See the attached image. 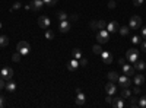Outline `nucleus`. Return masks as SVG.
<instances>
[{"label":"nucleus","mask_w":146,"mask_h":108,"mask_svg":"<svg viewBox=\"0 0 146 108\" xmlns=\"http://www.w3.org/2000/svg\"><path fill=\"white\" fill-rule=\"evenodd\" d=\"M96 41H98L100 44H105V42H108V41H110V32H108L105 28L100 29L98 34H96Z\"/></svg>","instance_id":"1"},{"label":"nucleus","mask_w":146,"mask_h":108,"mask_svg":"<svg viewBox=\"0 0 146 108\" xmlns=\"http://www.w3.org/2000/svg\"><path fill=\"white\" fill-rule=\"evenodd\" d=\"M16 51H19L22 56H27V54L31 51V45H29V42H27V41H19L18 45H16Z\"/></svg>","instance_id":"2"},{"label":"nucleus","mask_w":146,"mask_h":108,"mask_svg":"<svg viewBox=\"0 0 146 108\" xmlns=\"http://www.w3.org/2000/svg\"><path fill=\"white\" fill-rule=\"evenodd\" d=\"M13 69L12 67H3L2 70H0V78H2L3 80H6V82H9V80H12V78H13Z\"/></svg>","instance_id":"3"},{"label":"nucleus","mask_w":146,"mask_h":108,"mask_svg":"<svg viewBox=\"0 0 146 108\" xmlns=\"http://www.w3.org/2000/svg\"><path fill=\"white\" fill-rule=\"evenodd\" d=\"M126 60L129 63H135L139 60V51L136 48H130L129 51H126Z\"/></svg>","instance_id":"4"},{"label":"nucleus","mask_w":146,"mask_h":108,"mask_svg":"<svg viewBox=\"0 0 146 108\" xmlns=\"http://www.w3.org/2000/svg\"><path fill=\"white\" fill-rule=\"evenodd\" d=\"M129 27L131 29H137V28H142V18L137 16V15H133L130 18V22H129Z\"/></svg>","instance_id":"5"},{"label":"nucleus","mask_w":146,"mask_h":108,"mask_svg":"<svg viewBox=\"0 0 146 108\" xmlns=\"http://www.w3.org/2000/svg\"><path fill=\"white\" fill-rule=\"evenodd\" d=\"M117 82L120 83V86H121V88H129V86L131 85V79H130V76H127V75L118 76Z\"/></svg>","instance_id":"6"},{"label":"nucleus","mask_w":146,"mask_h":108,"mask_svg":"<svg viewBox=\"0 0 146 108\" xmlns=\"http://www.w3.org/2000/svg\"><path fill=\"white\" fill-rule=\"evenodd\" d=\"M50 23H51L50 18H48V16H45V15L38 18V25H40V28H42V29H47L48 27H50Z\"/></svg>","instance_id":"7"},{"label":"nucleus","mask_w":146,"mask_h":108,"mask_svg":"<svg viewBox=\"0 0 146 108\" xmlns=\"http://www.w3.org/2000/svg\"><path fill=\"white\" fill-rule=\"evenodd\" d=\"M105 29H107L110 34H114V32H118V29H120V25H118V22H115V21H111V22H108V25L105 27Z\"/></svg>","instance_id":"8"},{"label":"nucleus","mask_w":146,"mask_h":108,"mask_svg":"<svg viewBox=\"0 0 146 108\" xmlns=\"http://www.w3.org/2000/svg\"><path fill=\"white\" fill-rule=\"evenodd\" d=\"M121 67H123V73H124V75H127V76H135V75H136V69L131 67L130 64L124 63Z\"/></svg>","instance_id":"9"},{"label":"nucleus","mask_w":146,"mask_h":108,"mask_svg":"<svg viewBox=\"0 0 146 108\" xmlns=\"http://www.w3.org/2000/svg\"><path fill=\"white\" fill-rule=\"evenodd\" d=\"M101 60H102V63H105V64H111L113 63V54L110 51H102L101 53Z\"/></svg>","instance_id":"10"},{"label":"nucleus","mask_w":146,"mask_h":108,"mask_svg":"<svg viewBox=\"0 0 146 108\" xmlns=\"http://www.w3.org/2000/svg\"><path fill=\"white\" fill-rule=\"evenodd\" d=\"M107 27V23L104 22V21H92L91 22V28L94 29V31H96V29H102V28H105Z\"/></svg>","instance_id":"11"},{"label":"nucleus","mask_w":146,"mask_h":108,"mask_svg":"<svg viewBox=\"0 0 146 108\" xmlns=\"http://www.w3.org/2000/svg\"><path fill=\"white\" fill-rule=\"evenodd\" d=\"M58 29H60V32H69V29H70V21H60V23H58Z\"/></svg>","instance_id":"12"},{"label":"nucleus","mask_w":146,"mask_h":108,"mask_svg":"<svg viewBox=\"0 0 146 108\" xmlns=\"http://www.w3.org/2000/svg\"><path fill=\"white\" fill-rule=\"evenodd\" d=\"M105 92H107V95H113L117 92V86L114 85V82H108L107 83V86H105Z\"/></svg>","instance_id":"13"},{"label":"nucleus","mask_w":146,"mask_h":108,"mask_svg":"<svg viewBox=\"0 0 146 108\" xmlns=\"http://www.w3.org/2000/svg\"><path fill=\"white\" fill-rule=\"evenodd\" d=\"M78 67H79V60H76V58H72L70 62L67 63V69H69L70 72L78 70Z\"/></svg>","instance_id":"14"},{"label":"nucleus","mask_w":146,"mask_h":108,"mask_svg":"<svg viewBox=\"0 0 146 108\" xmlns=\"http://www.w3.org/2000/svg\"><path fill=\"white\" fill-rule=\"evenodd\" d=\"M111 105L115 107V108H123L124 107V101H123V98H121V97H117V98H113Z\"/></svg>","instance_id":"15"},{"label":"nucleus","mask_w":146,"mask_h":108,"mask_svg":"<svg viewBox=\"0 0 146 108\" xmlns=\"http://www.w3.org/2000/svg\"><path fill=\"white\" fill-rule=\"evenodd\" d=\"M42 6H44V0H32V2H31L32 10H40Z\"/></svg>","instance_id":"16"},{"label":"nucleus","mask_w":146,"mask_h":108,"mask_svg":"<svg viewBox=\"0 0 146 108\" xmlns=\"http://www.w3.org/2000/svg\"><path fill=\"white\" fill-rule=\"evenodd\" d=\"M133 82H135L136 86H142L143 82H145V76H143V75H135V78H133Z\"/></svg>","instance_id":"17"},{"label":"nucleus","mask_w":146,"mask_h":108,"mask_svg":"<svg viewBox=\"0 0 146 108\" xmlns=\"http://www.w3.org/2000/svg\"><path fill=\"white\" fill-rule=\"evenodd\" d=\"M85 101H86L85 93H83V92H78V93H76V104H78V105H83Z\"/></svg>","instance_id":"18"},{"label":"nucleus","mask_w":146,"mask_h":108,"mask_svg":"<svg viewBox=\"0 0 146 108\" xmlns=\"http://www.w3.org/2000/svg\"><path fill=\"white\" fill-rule=\"evenodd\" d=\"M6 91L7 92H15V89H16V83L15 82H12V80H9L7 83H6Z\"/></svg>","instance_id":"19"},{"label":"nucleus","mask_w":146,"mask_h":108,"mask_svg":"<svg viewBox=\"0 0 146 108\" xmlns=\"http://www.w3.org/2000/svg\"><path fill=\"white\" fill-rule=\"evenodd\" d=\"M120 97L123 98V99H129L131 97V92L129 91V88H123V91H121V93H120Z\"/></svg>","instance_id":"20"},{"label":"nucleus","mask_w":146,"mask_h":108,"mask_svg":"<svg viewBox=\"0 0 146 108\" xmlns=\"http://www.w3.org/2000/svg\"><path fill=\"white\" fill-rule=\"evenodd\" d=\"M135 69L136 70H143V69H146V63L142 62V60H137V62H135Z\"/></svg>","instance_id":"21"},{"label":"nucleus","mask_w":146,"mask_h":108,"mask_svg":"<svg viewBox=\"0 0 146 108\" xmlns=\"http://www.w3.org/2000/svg\"><path fill=\"white\" fill-rule=\"evenodd\" d=\"M129 31H130V27H120V29H118V32H120L121 37H127Z\"/></svg>","instance_id":"22"},{"label":"nucleus","mask_w":146,"mask_h":108,"mask_svg":"<svg viewBox=\"0 0 146 108\" xmlns=\"http://www.w3.org/2000/svg\"><path fill=\"white\" fill-rule=\"evenodd\" d=\"M107 78H108L110 82H117V79H118V73H115V72H110V73L107 75Z\"/></svg>","instance_id":"23"},{"label":"nucleus","mask_w":146,"mask_h":108,"mask_svg":"<svg viewBox=\"0 0 146 108\" xmlns=\"http://www.w3.org/2000/svg\"><path fill=\"white\" fill-rule=\"evenodd\" d=\"M72 57H73V58H76V60L82 58V51H80L79 48H73V51H72Z\"/></svg>","instance_id":"24"},{"label":"nucleus","mask_w":146,"mask_h":108,"mask_svg":"<svg viewBox=\"0 0 146 108\" xmlns=\"http://www.w3.org/2000/svg\"><path fill=\"white\" fill-rule=\"evenodd\" d=\"M129 107H130V108H136V107H139L137 99H136V98H133V97H130V98H129Z\"/></svg>","instance_id":"25"},{"label":"nucleus","mask_w":146,"mask_h":108,"mask_svg":"<svg viewBox=\"0 0 146 108\" xmlns=\"http://www.w3.org/2000/svg\"><path fill=\"white\" fill-rule=\"evenodd\" d=\"M9 44V38L6 35H0V47H6Z\"/></svg>","instance_id":"26"},{"label":"nucleus","mask_w":146,"mask_h":108,"mask_svg":"<svg viewBox=\"0 0 146 108\" xmlns=\"http://www.w3.org/2000/svg\"><path fill=\"white\" fill-rule=\"evenodd\" d=\"M21 58H22V54H21L19 51H15V53H13V56H12V60H13L15 63L21 62Z\"/></svg>","instance_id":"27"},{"label":"nucleus","mask_w":146,"mask_h":108,"mask_svg":"<svg viewBox=\"0 0 146 108\" xmlns=\"http://www.w3.org/2000/svg\"><path fill=\"white\" fill-rule=\"evenodd\" d=\"M92 51H94L95 54H101V53H102V48H101V45H100V44H95V45L92 47Z\"/></svg>","instance_id":"28"},{"label":"nucleus","mask_w":146,"mask_h":108,"mask_svg":"<svg viewBox=\"0 0 146 108\" xmlns=\"http://www.w3.org/2000/svg\"><path fill=\"white\" fill-rule=\"evenodd\" d=\"M57 18H58V21H66L69 16H67L66 12H58V13H57Z\"/></svg>","instance_id":"29"},{"label":"nucleus","mask_w":146,"mask_h":108,"mask_svg":"<svg viewBox=\"0 0 146 108\" xmlns=\"http://www.w3.org/2000/svg\"><path fill=\"white\" fill-rule=\"evenodd\" d=\"M140 38H142L140 35H133L130 41H131L133 44H140V42H142V40H140Z\"/></svg>","instance_id":"30"},{"label":"nucleus","mask_w":146,"mask_h":108,"mask_svg":"<svg viewBox=\"0 0 146 108\" xmlns=\"http://www.w3.org/2000/svg\"><path fill=\"white\" fill-rule=\"evenodd\" d=\"M45 38L47 40H53L54 38V32L50 31V29H45Z\"/></svg>","instance_id":"31"},{"label":"nucleus","mask_w":146,"mask_h":108,"mask_svg":"<svg viewBox=\"0 0 146 108\" xmlns=\"http://www.w3.org/2000/svg\"><path fill=\"white\" fill-rule=\"evenodd\" d=\"M139 107H142V108H146V95H145V97H142L139 101Z\"/></svg>","instance_id":"32"},{"label":"nucleus","mask_w":146,"mask_h":108,"mask_svg":"<svg viewBox=\"0 0 146 108\" xmlns=\"http://www.w3.org/2000/svg\"><path fill=\"white\" fill-rule=\"evenodd\" d=\"M57 3V0H44V5H48V6H54Z\"/></svg>","instance_id":"33"},{"label":"nucleus","mask_w":146,"mask_h":108,"mask_svg":"<svg viewBox=\"0 0 146 108\" xmlns=\"http://www.w3.org/2000/svg\"><path fill=\"white\" fill-rule=\"evenodd\" d=\"M115 6H117L115 0H110V2H108V7H110V9H114Z\"/></svg>","instance_id":"34"},{"label":"nucleus","mask_w":146,"mask_h":108,"mask_svg":"<svg viewBox=\"0 0 146 108\" xmlns=\"http://www.w3.org/2000/svg\"><path fill=\"white\" fill-rule=\"evenodd\" d=\"M86 64H88L86 58H79V66H86Z\"/></svg>","instance_id":"35"},{"label":"nucleus","mask_w":146,"mask_h":108,"mask_svg":"<svg viewBox=\"0 0 146 108\" xmlns=\"http://www.w3.org/2000/svg\"><path fill=\"white\" fill-rule=\"evenodd\" d=\"M140 37H142L143 40H146V27L142 28V31H140Z\"/></svg>","instance_id":"36"},{"label":"nucleus","mask_w":146,"mask_h":108,"mask_svg":"<svg viewBox=\"0 0 146 108\" xmlns=\"http://www.w3.org/2000/svg\"><path fill=\"white\" fill-rule=\"evenodd\" d=\"M21 7H22V5H21L19 2H16L13 6H12V10H16V9H21Z\"/></svg>","instance_id":"37"},{"label":"nucleus","mask_w":146,"mask_h":108,"mask_svg":"<svg viewBox=\"0 0 146 108\" xmlns=\"http://www.w3.org/2000/svg\"><path fill=\"white\" fill-rule=\"evenodd\" d=\"M133 5H135V6H140V5H143V0H133Z\"/></svg>","instance_id":"38"},{"label":"nucleus","mask_w":146,"mask_h":108,"mask_svg":"<svg viewBox=\"0 0 146 108\" xmlns=\"http://www.w3.org/2000/svg\"><path fill=\"white\" fill-rule=\"evenodd\" d=\"M5 82H6V80H3L2 78H0V89H3V88L6 86V83H5Z\"/></svg>","instance_id":"39"},{"label":"nucleus","mask_w":146,"mask_h":108,"mask_svg":"<svg viewBox=\"0 0 146 108\" xmlns=\"http://www.w3.org/2000/svg\"><path fill=\"white\" fill-rule=\"evenodd\" d=\"M105 102H107V104H111V102H113V98H111V95H108V97L105 98Z\"/></svg>","instance_id":"40"},{"label":"nucleus","mask_w":146,"mask_h":108,"mask_svg":"<svg viewBox=\"0 0 146 108\" xmlns=\"http://www.w3.org/2000/svg\"><path fill=\"white\" fill-rule=\"evenodd\" d=\"M140 45H142V50L146 53V40H145V41H142V42H140Z\"/></svg>","instance_id":"41"},{"label":"nucleus","mask_w":146,"mask_h":108,"mask_svg":"<svg viewBox=\"0 0 146 108\" xmlns=\"http://www.w3.org/2000/svg\"><path fill=\"white\" fill-rule=\"evenodd\" d=\"M3 105H5V98L2 97V95H0V108H2Z\"/></svg>","instance_id":"42"},{"label":"nucleus","mask_w":146,"mask_h":108,"mask_svg":"<svg viewBox=\"0 0 146 108\" xmlns=\"http://www.w3.org/2000/svg\"><path fill=\"white\" fill-rule=\"evenodd\" d=\"M118 63H120L121 66H123V64L126 63V58H120V60H118Z\"/></svg>","instance_id":"43"},{"label":"nucleus","mask_w":146,"mask_h":108,"mask_svg":"<svg viewBox=\"0 0 146 108\" xmlns=\"http://www.w3.org/2000/svg\"><path fill=\"white\" fill-rule=\"evenodd\" d=\"M25 9H27V10H32V7H31V3H29V5H25Z\"/></svg>","instance_id":"44"},{"label":"nucleus","mask_w":146,"mask_h":108,"mask_svg":"<svg viewBox=\"0 0 146 108\" xmlns=\"http://www.w3.org/2000/svg\"><path fill=\"white\" fill-rule=\"evenodd\" d=\"M70 19H72V21H76V19H78V15H72Z\"/></svg>","instance_id":"45"},{"label":"nucleus","mask_w":146,"mask_h":108,"mask_svg":"<svg viewBox=\"0 0 146 108\" xmlns=\"http://www.w3.org/2000/svg\"><path fill=\"white\" fill-rule=\"evenodd\" d=\"M139 92H140V88L136 86V88H135V93H139Z\"/></svg>","instance_id":"46"},{"label":"nucleus","mask_w":146,"mask_h":108,"mask_svg":"<svg viewBox=\"0 0 146 108\" xmlns=\"http://www.w3.org/2000/svg\"><path fill=\"white\" fill-rule=\"evenodd\" d=\"M0 28H2V22H0Z\"/></svg>","instance_id":"47"}]
</instances>
